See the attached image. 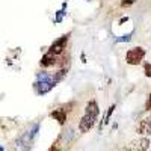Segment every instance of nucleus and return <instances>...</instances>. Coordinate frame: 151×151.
<instances>
[{
  "mask_svg": "<svg viewBox=\"0 0 151 151\" xmlns=\"http://www.w3.org/2000/svg\"><path fill=\"white\" fill-rule=\"evenodd\" d=\"M97 116H98V106L97 103L94 101H89L86 104V109H85V115L82 116L80 122H79V130L82 133H86V132H89L92 127H94V124L97 121Z\"/></svg>",
  "mask_w": 151,
  "mask_h": 151,
  "instance_id": "1",
  "label": "nucleus"
},
{
  "mask_svg": "<svg viewBox=\"0 0 151 151\" xmlns=\"http://www.w3.org/2000/svg\"><path fill=\"white\" fill-rule=\"evenodd\" d=\"M33 86H35V91L38 94H45L55 86V82H53V77H50L47 73H42L38 76V80L35 82Z\"/></svg>",
  "mask_w": 151,
  "mask_h": 151,
  "instance_id": "2",
  "label": "nucleus"
},
{
  "mask_svg": "<svg viewBox=\"0 0 151 151\" xmlns=\"http://www.w3.org/2000/svg\"><path fill=\"white\" fill-rule=\"evenodd\" d=\"M144 56H145V50L142 47H134V48H130L127 52L125 60H127V64H130V65H137L144 59Z\"/></svg>",
  "mask_w": 151,
  "mask_h": 151,
  "instance_id": "3",
  "label": "nucleus"
},
{
  "mask_svg": "<svg viewBox=\"0 0 151 151\" xmlns=\"http://www.w3.org/2000/svg\"><path fill=\"white\" fill-rule=\"evenodd\" d=\"M36 132H38V124H35L33 125V127H32V130H29V132H26V133H24L21 137H20V139L17 141V145L23 150L24 147L23 145H26V151L30 148V144H32V139H33V137H35V134H36Z\"/></svg>",
  "mask_w": 151,
  "mask_h": 151,
  "instance_id": "4",
  "label": "nucleus"
},
{
  "mask_svg": "<svg viewBox=\"0 0 151 151\" xmlns=\"http://www.w3.org/2000/svg\"><path fill=\"white\" fill-rule=\"evenodd\" d=\"M67 41H68V35L60 36L59 40H56L52 45H50L48 53H52V55H55V56H56V55H59V53H62V52H64V48H65Z\"/></svg>",
  "mask_w": 151,
  "mask_h": 151,
  "instance_id": "5",
  "label": "nucleus"
},
{
  "mask_svg": "<svg viewBox=\"0 0 151 151\" xmlns=\"http://www.w3.org/2000/svg\"><path fill=\"white\" fill-rule=\"evenodd\" d=\"M150 145V141L147 139V137H144V139H137V141H133L130 142L129 145V151H145Z\"/></svg>",
  "mask_w": 151,
  "mask_h": 151,
  "instance_id": "6",
  "label": "nucleus"
},
{
  "mask_svg": "<svg viewBox=\"0 0 151 151\" xmlns=\"http://www.w3.org/2000/svg\"><path fill=\"white\" fill-rule=\"evenodd\" d=\"M136 132L139 134H151V116L142 119L136 127Z\"/></svg>",
  "mask_w": 151,
  "mask_h": 151,
  "instance_id": "7",
  "label": "nucleus"
},
{
  "mask_svg": "<svg viewBox=\"0 0 151 151\" xmlns=\"http://www.w3.org/2000/svg\"><path fill=\"white\" fill-rule=\"evenodd\" d=\"M52 118H55L59 124H65V121H67V112H65V109H55L52 112Z\"/></svg>",
  "mask_w": 151,
  "mask_h": 151,
  "instance_id": "8",
  "label": "nucleus"
},
{
  "mask_svg": "<svg viewBox=\"0 0 151 151\" xmlns=\"http://www.w3.org/2000/svg\"><path fill=\"white\" fill-rule=\"evenodd\" d=\"M56 56L55 55H52V53H47V55H44L42 56V59H41V62H40V65L41 67H52V65H55L56 64Z\"/></svg>",
  "mask_w": 151,
  "mask_h": 151,
  "instance_id": "9",
  "label": "nucleus"
},
{
  "mask_svg": "<svg viewBox=\"0 0 151 151\" xmlns=\"http://www.w3.org/2000/svg\"><path fill=\"white\" fill-rule=\"evenodd\" d=\"M67 74V70L65 68H62V70H59L58 73H56V76H55V77H53V82H55V85L59 82V80H62V79H64V76Z\"/></svg>",
  "mask_w": 151,
  "mask_h": 151,
  "instance_id": "10",
  "label": "nucleus"
},
{
  "mask_svg": "<svg viewBox=\"0 0 151 151\" xmlns=\"http://www.w3.org/2000/svg\"><path fill=\"white\" fill-rule=\"evenodd\" d=\"M113 110H115V104L109 107V110H107V113H106V121H104V122H109V118H110V115L113 113Z\"/></svg>",
  "mask_w": 151,
  "mask_h": 151,
  "instance_id": "11",
  "label": "nucleus"
},
{
  "mask_svg": "<svg viewBox=\"0 0 151 151\" xmlns=\"http://www.w3.org/2000/svg\"><path fill=\"white\" fill-rule=\"evenodd\" d=\"M145 76H147V77H151V64L145 65Z\"/></svg>",
  "mask_w": 151,
  "mask_h": 151,
  "instance_id": "12",
  "label": "nucleus"
},
{
  "mask_svg": "<svg viewBox=\"0 0 151 151\" xmlns=\"http://www.w3.org/2000/svg\"><path fill=\"white\" fill-rule=\"evenodd\" d=\"M133 3H134V0H122L121 6H130V5H133Z\"/></svg>",
  "mask_w": 151,
  "mask_h": 151,
  "instance_id": "13",
  "label": "nucleus"
},
{
  "mask_svg": "<svg viewBox=\"0 0 151 151\" xmlns=\"http://www.w3.org/2000/svg\"><path fill=\"white\" fill-rule=\"evenodd\" d=\"M147 109H151V94L148 97V101H147Z\"/></svg>",
  "mask_w": 151,
  "mask_h": 151,
  "instance_id": "14",
  "label": "nucleus"
},
{
  "mask_svg": "<svg viewBox=\"0 0 151 151\" xmlns=\"http://www.w3.org/2000/svg\"><path fill=\"white\" fill-rule=\"evenodd\" d=\"M62 14H64V12H62V11H59V12H58V17H56V21H60V18H62Z\"/></svg>",
  "mask_w": 151,
  "mask_h": 151,
  "instance_id": "15",
  "label": "nucleus"
}]
</instances>
